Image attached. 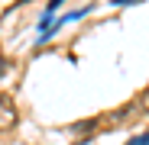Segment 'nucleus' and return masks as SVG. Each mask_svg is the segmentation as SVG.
<instances>
[{
    "instance_id": "nucleus-1",
    "label": "nucleus",
    "mask_w": 149,
    "mask_h": 145,
    "mask_svg": "<svg viewBox=\"0 0 149 145\" xmlns=\"http://www.w3.org/2000/svg\"><path fill=\"white\" fill-rule=\"evenodd\" d=\"M130 3H143V0H113V7H130Z\"/></svg>"
},
{
    "instance_id": "nucleus-2",
    "label": "nucleus",
    "mask_w": 149,
    "mask_h": 145,
    "mask_svg": "<svg viewBox=\"0 0 149 145\" xmlns=\"http://www.w3.org/2000/svg\"><path fill=\"white\" fill-rule=\"evenodd\" d=\"M130 145H149V132H146V135H143V139H133V142H130Z\"/></svg>"
}]
</instances>
